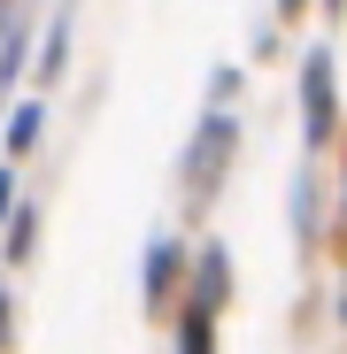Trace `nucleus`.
Listing matches in <instances>:
<instances>
[{
	"label": "nucleus",
	"instance_id": "1",
	"mask_svg": "<svg viewBox=\"0 0 347 354\" xmlns=\"http://www.w3.org/2000/svg\"><path fill=\"white\" fill-rule=\"evenodd\" d=\"M301 131H309V147L339 139V85H332V54L324 46H309V62H301Z\"/></svg>",
	"mask_w": 347,
	"mask_h": 354
},
{
	"label": "nucleus",
	"instance_id": "2",
	"mask_svg": "<svg viewBox=\"0 0 347 354\" xmlns=\"http://www.w3.org/2000/svg\"><path fill=\"white\" fill-rule=\"evenodd\" d=\"M231 147H240V124H231L224 108H208L201 131H193V154H186V185H193V193H216V185H224Z\"/></svg>",
	"mask_w": 347,
	"mask_h": 354
},
{
	"label": "nucleus",
	"instance_id": "3",
	"mask_svg": "<svg viewBox=\"0 0 347 354\" xmlns=\"http://www.w3.org/2000/svg\"><path fill=\"white\" fill-rule=\"evenodd\" d=\"M139 285H147V301H154V308H170V285H178V247H170V239H154V247H147Z\"/></svg>",
	"mask_w": 347,
	"mask_h": 354
},
{
	"label": "nucleus",
	"instance_id": "4",
	"mask_svg": "<svg viewBox=\"0 0 347 354\" xmlns=\"http://www.w3.org/2000/svg\"><path fill=\"white\" fill-rule=\"evenodd\" d=\"M178 354H216V308H186V331H178Z\"/></svg>",
	"mask_w": 347,
	"mask_h": 354
},
{
	"label": "nucleus",
	"instance_id": "5",
	"mask_svg": "<svg viewBox=\"0 0 347 354\" xmlns=\"http://www.w3.org/2000/svg\"><path fill=\"white\" fill-rule=\"evenodd\" d=\"M39 131H46V108H39V100H24V108L8 115V154H31V147H39Z\"/></svg>",
	"mask_w": 347,
	"mask_h": 354
},
{
	"label": "nucleus",
	"instance_id": "6",
	"mask_svg": "<svg viewBox=\"0 0 347 354\" xmlns=\"http://www.w3.org/2000/svg\"><path fill=\"white\" fill-rule=\"evenodd\" d=\"M224 292H231V270H224V247H208V254H201V292H193V301H201V308H216Z\"/></svg>",
	"mask_w": 347,
	"mask_h": 354
},
{
	"label": "nucleus",
	"instance_id": "7",
	"mask_svg": "<svg viewBox=\"0 0 347 354\" xmlns=\"http://www.w3.org/2000/svg\"><path fill=\"white\" fill-rule=\"evenodd\" d=\"M62 46H70V24L54 16V24H46V54H39V70H46V77H62Z\"/></svg>",
	"mask_w": 347,
	"mask_h": 354
},
{
	"label": "nucleus",
	"instance_id": "8",
	"mask_svg": "<svg viewBox=\"0 0 347 354\" xmlns=\"http://www.w3.org/2000/svg\"><path fill=\"white\" fill-rule=\"evenodd\" d=\"M31 231H39V216H31V208H24V216H16V223H8V262H24V254H31Z\"/></svg>",
	"mask_w": 347,
	"mask_h": 354
},
{
	"label": "nucleus",
	"instance_id": "9",
	"mask_svg": "<svg viewBox=\"0 0 347 354\" xmlns=\"http://www.w3.org/2000/svg\"><path fill=\"white\" fill-rule=\"evenodd\" d=\"M8 339H16V301H8V285H0V354H8Z\"/></svg>",
	"mask_w": 347,
	"mask_h": 354
},
{
	"label": "nucleus",
	"instance_id": "10",
	"mask_svg": "<svg viewBox=\"0 0 347 354\" xmlns=\"http://www.w3.org/2000/svg\"><path fill=\"white\" fill-rule=\"evenodd\" d=\"M8 201H16V177L0 169V223H8Z\"/></svg>",
	"mask_w": 347,
	"mask_h": 354
},
{
	"label": "nucleus",
	"instance_id": "11",
	"mask_svg": "<svg viewBox=\"0 0 347 354\" xmlns=\"http://www.w3.org/2000/svg\"><path fill=\"white\" fill-rule=\"evenodd\" d=\"M301 8H309V0H278V16H301Z\"/></svg>",
	"mask_w": 347,
	"mask_h": 354
},
{
	"label": "nucleus",
	"instance_id": "12",
	"mask_svg": "<svg viewBox=\"0 0 347 354\" xmlns=\"http://www.w3.org/2000/svg\"><path fill=\"white\" fill-rule=\"evenodd\" d=\"M8 8H16V0H0V31H8Z\"/></svg>",
	"mask_w": 347,
	"mask_h": 354
},
{
	"label": "nucleus",
	"instance_id": "13",
	"mask_svg": "<svg viewBox=\"0 0 347 354\" xmlns=\"http://www.w3.org/2000/svg\"><path fill=\"white\" fill-rule=\"evenodd\" d=\"M339 8H347V0H324V16H339Z\"/></svg>",
	"mask_w": 347,
	"mask_h": 354
},
{
	"label": "nucleus",
	"instance_id": "14",
	"mask_svg": "<svg viewBox=\"0 0 347 354\" xmlns=\"http://www.w3.org/2000/svg\"><path fill=\"white\" fill-rule=\"evenodd\" d=\"M339 316H347V301H339Z\"/></svg>",
	"mask_w": 347,
	"mask_h": 354
},
{
	"label": "nucleus",
	"instance_id": "15",
	"mask_svg": "<svg viewBox=\"0 0 347 354\" xmlns=\"http://www.w3.org/2000/svg\"><path fill=\"white\" fill-rule=\"evenodd\" d=\"M339 193H347V185H339Z\"/></svg>",
	"mask_w": 347,
	"mask_h": 354
}]
</instances>
